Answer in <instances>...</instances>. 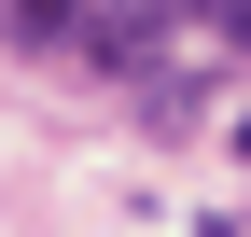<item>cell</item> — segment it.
I'll return each instance as SVG.
<instances>
[{
    "instance_id": "6da1fadb",
    "label": "cell",
    "mask_w": 251,
    "mask_h": 237,
    "mask_svg": "<svg viewBox=\"0 0 251 237\" xmlns=\"http://www.w3.org/2000/svg\"><path fill=\"white\" fill-rule=\"evenodd\" d=\"M153 28H168L153 0H112V14L84 28V42H98V70H140V56H153Z\"/></svg>"
},
{
    "instance_id": "3957f363",
    "label": "cell",
    "mask_w": 251,
    "mask_h": 237,
    "mask_svg": "<svg viewBox=\"0 0 251 237\" xmlns=\"http://www.w3.org/2000/svg\"><path fill=\"white\" fill-rule=\"evenodd\" d=\"M14 14H28V28H56V14H70V0H14Z\"/></svg>"
},
{
    "instance_id": "7a4b0ae2",
    "label": "cell",
    "mask_w": 251,
    "mask_h": 237,
    "mask_svg": "<svg viewBox=\"0 0 251 237\" xmlns=\"http://www.w3.org/2000/svg\"><path fill=\"white\" fill-rule=\"evenodd\" d=\"M209 42H224V56H251V0H209Z\"/></svg>"
}]
</instances>
